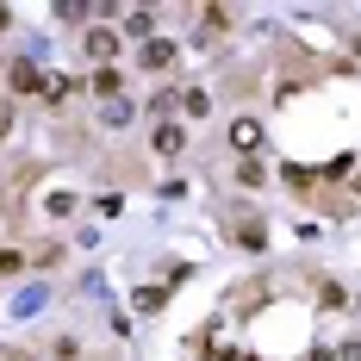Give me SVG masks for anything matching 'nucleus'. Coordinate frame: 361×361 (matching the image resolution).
I'll list each match as a JSON object with an SVG mask.
<instances>
[{
  "label": "nucleus",
  "instance_id": "obj_3",
  "mask_svg": "<svg viewBox=\"0 0 361 361\" xmlns=\"http://www.w3.org/2000/svg\"><path fill=\"white\" fill-rule=\"evenodd\" d=\"M231 149H237L243 162H255V149H262V125H255V118H231Z\"/></svg>",
  "mask_w": 361,
  "mask_h": 361
},
{
  "label": "nucleus",
  "instance_id": "obj_5",
  "mask_svg": "<svg viewBox=\"0 0 361 361\" xmlns=\"http://www.w3.org/2000/svg\"><path fill=\"white\" fill-rule=\"evenodd\" d=\"M149 149H156V156H180V149H187L180 125H156V131H149Z\"/></svg>",
  "mask_w": 361,
  "mask_h": 361
},
{
  "label": "nucleus",
  "instance_id": "obj_6",
  "mask_svg": "<svg viewBox=\"0 0 361 361\" xmlns=\"http://www.w3.org/2000/svg\"><path fill=\"white\" fill-rule=\"evenodd\" d=\"M169 63H175V44H169V37H149V44H144V69L162 75Z\"/></svg>",
  "mask_w": 361,
  "mask_h": 361
},
{
  "label": "nucleus",
  "instance_id": "obj_11",
  "mask_svg": "<svg viewBox=\"0 0 361 361\" xmlns=\"http://www.w3.org/2000/svg\"><path fill=\"white\" fill-rule=\"evenodd\" d=\"M149 25H156V19H149L144 6H131V13H125V32H137V37H144V44H149V37H156V32H149Z\"/></svg>",
  "mask_w": 361,
  "mask_h": 361
},
{
  "label": "nucleus",
  "instance_id": "obj_12",
  "mask_svg": "<svg viewBox=\"0 0 361 361\" xmlns=\"http://www.w3.org/2000/svg\"><path fill=\"white\" fill-rule=\"evenodd\" d=\"M106 125H112V131H118V125H131V100H112V106H106Z\"/></svg>",
  "mask_w": 361,
  "mask_h": 361
},
{
  "label": "nucleus",
  "instance_id": "obj_15",
  "mask_svg": "<svg viewBox=\"0 0 361 361\" xmlns=\"http://www.w3.org/2000/svg\"><path fill=\"white\" fill-rule=\"evenodd\" d=\"M343 361H361V343H349V349H343Z\"/></svg>",
  "mask_w": 361,
  "mask_h": 361
},
{
  "label": "nucleus",
  "instance_id": "obj_17",
  "mask_svg": "<svg viewBox=\"0 0 361 361\" xmlns=\"http://www.w3.org/2000/svg\"><path fill=\"white\" fill-rule=\"evenodd\" d=\"M6 25H13V13H6V6H0V32H6Z\"/></svg>",
  "mask_w": 361,
  "mask_h": 361
},
{
  "label": "nucleus",
  "instance_id": "obj_8",
  "mask_svg": "<svg viewBox=\"0 0 361 361\" xmlns=\"http://www.w3.org/2000/svg\"><path fill=\"white\" fill-rule=\"evenodd\" d=\"M131 305H137L144 318H156V312L169 305V287H137V299H131Z\"/></svg>",
  "mask_w": 361,
  "mask_h": 361
},
{
  "label": "nucleus",
  "instance_id": "obj_7",
  "mask_svg": "<svg viewBox=\"0 0 361 361\" xmlns=\"http://www.w3.org/2000/svg\"><path fill=\"white\" fill-rule=\"evenodd\" d=\"M180 112H187V118H206V112H212V94H206V87H180Z\"/></svg>",
  "mask_w": 361,
  "mask_h": 361
},
{
  "label": "nucleus",
  "instance_id": "obj_13",
  "mask_svg": "<svg viewBox=\"0 0 361 361\" xmlns=\"http://www.w3.org/2000/svg\"><path fill=\"white\" fill-rule=\"evenodd\" d=\"M50 349H56V361H75V355H81V343H75V336H56Z\"/></svg>",
  "mask_w": 361,
  "mask_h": 361
},
{
  "label": "nucleus",
  "instance_id": "obj_2",
  "mask_svg": "<svg viewBox=\"0 0 361 361\" xmlns=\"http://www.w3.org/2000/svg\"><path fill=\"white\" fill-rule=\"evenodd\" d=\"M6 87H13V94H44L50 81H44V69H37L32 56H19V63L6 69Z\"/></svg>",
  "mask_w": 361,
  "mask_h": 361
},
{
  "label": "nucleus",
  "instance_id": "obj_10",
  "mask_svg": "<svg viewBox=\"0 0 361 361\" xmlns=\"http://www.w3.org/2000/svg\"><path fill=\"white\" fill-rule=\"evenodd\" d=\"M318 305H324V312H343V305H349V293L336 287V281H318Z\"/></svg>",
  "mask_w": 361,
  "mask_h": 361
},
{
  "label": "nucleus",
  "instance_id": "obj_1",
  "mask_svg": "<svg viewBox=\"0 0 361 361\" xmlns=\"http://www.w3.org/2000/svg\"><path fill=\"white\" fill-rule=\"evenodd\" d=\"M231 243H237V250H262V243H268V224L255 212H231Z\"/></svg>",
  "mask_w": 361,
  "mask_h": 361
},
{
  "label": "nucleus",
  "instance_id": "obj_19",
  "mask_svg": "<svg viewBox=\"0 0 361 361\" xmlns=\"http://www.w3.org/2000/svg\"><path fill=\"white\" fill-rule=\"evenodd\" d=\"M355 50H361V37H355Z\"/></svg>",
  "mask_w": 361,
  "mask_h": 361
},
{
  "label": "nucleus",
  "instance_id": "obj_18",
  "mask_svg": "<svg viewBox=\"0 0 361 361\" xmlns=\"http://www.w3.org/2000/svg\"><path fill=\"white\" fill-rule=\"evenodd\" d=\"M13 361H32V355H13Z\"/></svg>",
  "mask_w": 361,
  "mask_h": 361
},
{
  "label": "nucleus",
  "instance_id": "obj_16",
  "mask_svg": "<svg viewBox=\"0 0 361 361\" xmlns=\"http://www.w3.org/2000/svg\"><path fill=\"white\" fill-rule=\"evenodd\" d=\"M312 361H336V355H330V349H312Z\"/></svg>",
  "mask_w": 361,
  "mask_h": 361
},
{
  "label": "nucleus",
  "instance_id": "obj_14",
  "mask_svg": "<svg viewBox=\"0 0 361 361\" xmlns=\"http://www.w3.org/2000/svg\"><path fill=\"white\" fill-rule=\"evenodd\" d=\"M13 131V100H0V137Z\"/></svg>",
  "mask_w": 361,
  "mask_h": 361
},
{
  "label": "nucleus",
  "instance_id": "obj_9",
  "mask_svg": "<svg viewBox=\"0 0 361 361\" xmlns=\"http://www.w3.org/2000/svg\"><path fill=\"white\" fill-rule=\"evenodd\" d=\"M94 94H100V100L112 106V100L125 94V81H118V69H100V75H94Z\"/></svg>",
  "mask_w": 361,
  "mask_h": 361
},
{
  "label": "nucleus",
  "instance_id": "obj_4",
  "mask_svg": "<svg viewBox=\"0 0 361 361\" xmlns=\"http://www.w3.org/2000/svg\"><path fill=\"white\" fill-rule=\"evenodd\" d=\"M81 50H87L94 63H106V56H118V32H106V25H94V32L81 37Z\"/></svg>",
  "mask_w": 361,
  "mask_h": 361
}]
</instances>
